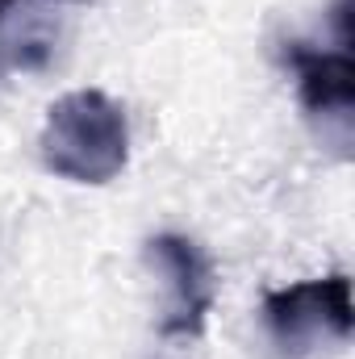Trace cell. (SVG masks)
Listing matches in <instances>:
<instances>
[{"instance_id": "obj_1", "label": "cell", "mask_w": 355, "mask_h": 359, "mask_svg": "<svg viewBox=\"0 0 355 359\" xmlns=\"http://www.w3.org/2000/svg\"><path fill=\"white\" fill-rule=\"evenodd\" d=\"M46 172L72 184H109L130 163V126L113 96L100 88H80L59 96L46 109L38 138Z\"/></svg>"}, {"instance_id": "obj_2", "label": "cell", "mask_w": 355, "mask_h": 359, "mask_svg": "<svg viewBox=\"0 0 355 359\" xmlns=\"http://www.w3.org/2000/svg\"><path fill=\"white\" fill-rule=\"evenodd\" d=\"M267 339L288 359L309 355L322 343H347L355 326L351 276L330 271L318 280H301L288 288H272L260 305Z\"/></svg>"}, {"instance_id": "obj_4", "label": "cell", "mask_w": 355, "mask_h": 359, "mask_svg": "<svg viewBox=\"0 0 355 359\" xmlns=\"http://www.w3.org/2000/svg\"><path fill=\"white\" fill-rule=\"evenodd\" d=\"M351 42H339L335 50L309 46V42H284L280 59L297 80V96L305 113L322 126V138H330L339 151L351 147V117H355V59Z\"/></svg>"}, {"instance_id": "obj_5", "label": "cell", "mask_w": 355, "mask_h": 359, "mask_svg": "<svg viewBox=\"0 0 355 359\" xmlns=\"http://www.w3.org/2000/svg\"><path fill=\"white\" fill-rule=\"evenodd\" d=\"M88 0H0V59L21 72L51 67L72 8Z\"/></svg>"}, {"instance_id": "obj_3", "label": "cell", "mask_w": 355, "mask_h": 359, "mask_svg": "<svg viewBox=\"0 0 355 359\" xmlns=\"http://www.w3.org/2000/svg\"><path fill=\"white\" fill-rule=\"evenodd\" d=\"M147 264L163 276L168 284V305L159 318V339L163 343H196L205 334V322L213 313L217 301V271L213 259L176 230H163L155 238H147L142 247Z\"/></svg>"}]
</instances>
